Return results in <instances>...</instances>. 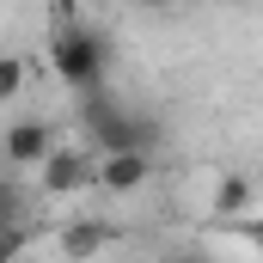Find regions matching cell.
Listing matches in <instances>:
<instances>
[{"label":"cell","instance_id":"7a4b0ae2","mask_svg":"<svg viewBox=\"0 0 263 263\" xmlns=\"http://www.w3.org/2000/svg\"><path fill=\"white\" fill-rule=\"evenodd\" d=\"M86 141H92L98 159H104V153H153V147H147L153 129H147L135 110H123L110 92H92V98H86Z\"/></svg>","mask_w":263,"mask_h":263},{"label":"cell","instance_id":"9c48e42d","mask_svg":"<svg viewBox=\"0 0 263 263\" xmlns=\"http://www.w3.org/2000/svg\"><path fill=\"white\" fill-rule=\"evenodd\" d=\"M25 239H31V233H25V220L0 227V263H18V257H25Z\"/></svg>","mask_w":263,"mask_h":263},{"label":"cell","instance_id":"ba28073f","mask_svg":"<svg viewBox=\"0 0 263 263\" xmlns=\"http://www.w3.org/2000/svg\"><path fill=\"white\" fill-rule=\"evenodd\" d=\"M25 86H31V67L18 49H0V104H12V98H25Z\"/></svg>","mask_w":263,"mask_h":263},{"label":"cell","instance_id":"5b68a950","mask_svg":"<svg viewBox=\"0 0 263 263\" xmlns=\"http://www.w3.org/2000/svg\"><path fill=\"white\" fill-rule=\"evenodd\" d=\"M0 153H6V165H18V172H37V165L55 153V129H49L43 117H25V123H12V129L0 135Z\"/></svg>","mask_w":263,"mask_h":263},{"label":"cell","instance_id":"8fae6325","mask_svg":"<svg viewBox=\"0 0 263 263\" xmlns=\"http://www.w3.org/2000/svg\"><path fill=\"white\" fill-rule=\"evenodd\" d=\"M18 220V184H0V227Z\"/></svg>","mask_w":263,"mask_h":263},{"label":"cell","instance_id":"30bf717a","mask_svg":"<svg viewBox=\"0 0 263 263\" xmlns=\"http://www.w3.org/2000/svg\"><path fill=\"white\" fill-rule=\"evenodd\" d=\"M227 233H239L245 245H257V251H263V214H245V220H233Z\"/></svg>","mask_w":263,"mask_h":263},{"label":"cell","instance_id":"277c9868","mask_svg":"<svg viewBox=\"0 0 263 263\" xmlns=\"http://www.w3.org/2000/svg\"><path fill=\"white\" fill-rule=\"evenodd\" d=\"M147 178H153V153H92V190H104V196H135V190H147Z\"/></svg>","mask_w":263,"mask_h":263},{"label":"cell","instance_id":"8992f818","mask_svg":"<svg viewBox=\"0 0 263 263\" xmlns=\"http://www.w3.org/2000/svg\"><path fill=\"white\" fill-rule=\"evenodd\" d=\"M257 208V184L251 178H239V172H227L220 184H214V202H208V214H214V227H233V220H245Z\"/></svg>","mask_w":263,"mask_h":263},{"label":"cell","instance_id":"6da1fadb","mask_svg":"<svg viewBox=\"0 0 263 263\" xmlns=\"http://www.w3.org/2000/svg\"><path fill=\"white\" fill-rule=\"evenodd\" d=\"M49 67H55V80H62L67 92H80V98L104 92V73H110V43H104V31L86 25L73 6H62V12H55V31H49Z\"/></svg>","mask_w":263,"mask_h":263},{"label":"cell","instance_id":"52a82bcc","mask_svg":"<svg viewBox=\"0 0 263 263\" xmlns=\"http://www.w3.org/2000/svg\"><path fill=\"white\" fill-rule=\"evenodd\" d=\"M110 239H117V233H110L104 220H67L62 233H55V245H62V257H73V263L98 257V251H104Z\"/></svg>","mask_w":263,"mask_h":263},{"label":"cell","instance_id":"3957f363","mask_svg":"<svg viewBox=\"0 0 263 263\" xmlns=\"http://www.w3.org/2000/svg\"><path fill=\"white\" fill-rule=\"evenodd\" d=\"M37 190L43 196H80V190H92V147H62L55 141V153L37 165Z\"/></svg>","mask_w":263,"mask_h":263}]
</instances>
